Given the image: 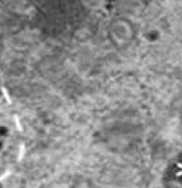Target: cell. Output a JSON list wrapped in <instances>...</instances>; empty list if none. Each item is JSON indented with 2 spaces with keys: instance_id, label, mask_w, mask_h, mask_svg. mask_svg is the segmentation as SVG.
Here are the masks:
<instances>
[{
  "instance_id": "obj_1",
  "label": "cell",
  "mask_w": 182,
  "mask_h": 188,
  "mask_svg": "<svg viewBox=\"0 0 182 188\" xmlns=\"http://www.w3.org/2000/svg\"><path fill=\"white\" fill-rule=\"evenodd\" d=\"M162 182L164 188H182V151L175 154L165 167Z\"/></svg>"
}]
</instances>
